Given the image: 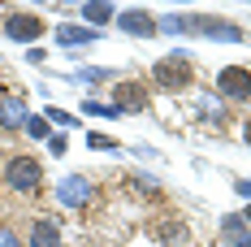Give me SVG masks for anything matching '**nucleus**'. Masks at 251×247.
<instances>
[{"label": "nucleus", "instance_id": "15", "mask_svg": "<svg viewBox=\"0 0 251 247\" xmlns=\"http://www.w3.org/2000/svg\"><path fill=\"white\" fill-rule=\"evenodd\" d=\"M87 143H91L96 152H117V143H113V139H104V135H87Z\"/></svg>", "mask_w": 251, "mask_h": 247}, {"label": "nucleus", "instance_id": "5", "mask_svg": "<svg viewBox=\"0 0 251 247\" xmlns=\"http://www.w3.org/2000/svg\"><path fill=\"white\" fill-rule=\"evenodd\" d=\"M4 35L9 39H18V44H35L39 35H44V22L35 18V13H9V22H4Z\"/></svg>", "mask_w": 251, "mask_h": 247}, {"label": "nucleus", "instance_id": "2", "mask_svg": "<svg viewBox=\"0 0 251 247\" xmlns=\"http://www.w3.org/2000/svg\"><path fill=\"white\" fill-rule=\"evenodd\" d=\"M4 182H9V191H39L44 169H39L35 156H13V161L4 165Z\"/></svg>", "mask_w": 251, "mask_h": 247}, {"label": "nucleus", "instance_id": "11", "mask_svg": "<svg viewBox=\"0 0 251 247\" xmlns=\"http://www.w3.org/2000/svg\"><path fill=\"white\" fill-rule=\"evenodd\" d=\"M56 39L70 48V44H96V30H82V26H56Z\"/></svg>", "mask_w": 251, "mask_h": 247}, {"label": "nucleus", "instance_id": "16", "mask_svg": "<svg viewBox=\"0 0 251 247\" xmlns=\"http://www.w3.org/2000/svg\"><path fill=\"white\" fill-rule=\"evenodd\" d=\"M26 130H30L35 139H44V135H48V122H44V117H26Z\"/></svg>", "mask_w": 251, "mask_h": 247}, {"label": "nucleus", "instance_id": "21", "mask_svg": "<svg viewBox=\"0 0 251 247\" xmlns=\"http://www.w3.org/2000/svg\"><path fill=\"white\" fill-rule=\"evenodd\" d=\"M243 217H247V221H251V208H247V213H243Z\"/></svg>", "mask_w": 251, "mask_h": 247}, {"label": "nucleus", "instance_id": "3", "mask_svg": "<svg viewBox=\"0 0 251 247\" xmlns=\"http://www.w3.org/2000/svg\"><path fill=\"white\" fill-rule=\"evenodd\" d=\"M217 91L226 100H247L251 96V70L243 65H226L221 74H217Z\"/></svg>", "mask_w": 251, "mask_h": 247}, {"label": "nucleus", "instance_id": "10", "mask_svg": "<svg viewBox=\"0 0 251 247\" xmlns=\"http://www.w3.org/2000/svg\"><path fill=\"white\" fill-rule=\"evenodd\" d=\"M82 18H87L91 26H108V22H113V4H100V0H87V4H82Z\"/></svg>", "mask_w": 251, "mask_h": 247}, {"label": "nucleus", "instance_id": "6", "mask_svg": "<svg viewBox=\"0 0 251 247\" xmlns=\"http://www.w3.org/2000/svg\"><path fill=\"white\" fill-rule=\"evenodd\" d=\"M113 109H117V113H139V109H148V91H143V87H139V82H117V87H113Z\"/></svg>", "mask_w": 251, "mask_h": 247}, {"label": "nucleus", "instance_id": "17", "mask_svg": "<svg viewBox=\"0 0 251 247\" xmlns=\"http://www.w3.org/2000/svg\"><path fill=\"white\" fill-rule=\"evenodd\" d=\"M0 247H22V243H18V234H13L9 225H0Z\"/></svg>", "mask_w": 251, "mask_h": 247}, {"label": "nucleus", "instance_id": "1", "mask_svg": "<svg viewBox=\"0 0 251 247\" xmlns=\"http://www.w3.org/2000/svg\"><path fill=\"white\" fill-rule=\"evenodd\" d=\"M151 78H156L165 91H186V87H191V78H195V70H191V61L177 52V56L156 61V65H151Z\"/></svg>", "mask_w": 251, "mask_h": 247}, {"label": "nucleus", "instance_id": "13", "mask_svg": "<svg viewBox=\"0 0 251 247\" xmlns=\"http://www.w3.org/2000/svg\"><path fill=\"white\" fill-rule=\"evenodd\" d=\"M82 113H96V117H122L113 104H100V100H87V104H82Z\"/></svg>", "mask_w": 251, "mask_h": 247}, {"label": "nucleus", "instance_id": "7", "mask_svg": "<svg viewBox=\"0 0 251 247\" xmlns=\"http://www.w3.org/2000/svg\"><path fill=\"white\" fill-rule=\"evenodd\" d=\"M56 195H61V204H70V208H82V204H87V199L96 195V187H91V182H87V178H65V182H61V191H56Z\"/></svg>", "mask_w": 251, "mask_h": 247}, {"label": "nucleus", "instance_id": "12", "mask_svg": "<svg viewBox=\"0 0 251 247\" xmlns=\"http://www.w3.org/2000/svg\"><path fill=\"white\" fill-rule=\"evenodd\" d=\"M0 122H4V126H13V130H18V126H26L22 104H18V100H4V104H0Z\"/></svg>", "mask_w": 251, "mask_h": 247}, {"label": "nucleus", "instance_id": "4", "mask_svg": "<svg viewBox=\"0 0 251 247\" xmlns=\"http://www.w3.org/2000/svg\"><path fill=\"white\" fill-rule=\"evenodd\" d=\"M186 30H200V35L226 39V44H243V26L221 22V18H186Z\"/></svg>", "mask_w": 251, "mask_h": 247}, {"label": "nucleus", "instance_id": "14", "mask_svg": "<svg viewBox=\"0 0 251 247\" xmlns=\"http://www.w3.org/2000/svg\"><path fill=\"white\" fill-rule=\"evenodd\" d=\"M200 113H203V117H212V122H221V117H226V113H221V104H217V100H208V96L200 100Z\"/></svg>", "mask_w": 251, "mask_h": 247}, {"label": "nucleus", "instance_id": "9", "mask_svg": "<svg viewBox=\"0 0 251 247\" xmlns=\"http://www.w3.org/2000/svg\"><path fill=\"white\" fill-rule=\"evenodd\" d=\"M122 30L126 35H156V22L143 9H130V13H122Z\"/></svg>", "mask_w": 251, "mask_h": 247}, {"label": "nucleus", "instance_id": "18", "mask_svg": "<svg viewBox=\"0 0 251 247\" xmlns=\"http://www.w3.org/2000/svg\"><path fill=\"white\" fill-rule=\"evenodd\" d=\"M104 78H113L108 70H82V82H104Z\"/></svg>", "mask_w": 251, "mask_h": 247}, {"label": "nucleus", "instance_id": "19", "mask_svg": "<svg viewBox=\"0 0 251 247\" xmlns=\"http://www.w3.org/2000/svg\"><path fill=\"white\" fill-rule=\"evenodd\" d=\"M238 195H251V182H238Z\"/></svg>", "mask_w": 251, "mask_h": 247}, {"label": "nucleus", "instance_id": "8", "mask_svg": "<svg viewBox=\"0 0 251 247\" xmlns=\"http://www.w3.org/2000/svg\"><path fill=\"white\" fill-rule=\"evenodd\" d=\"M30 247H61V230H56V221L39 217V221L30 225Z\"/></svg>", "mask_w": 251, "mask_h": 247}, {"label": "nucleus", "instance_id": "20", "mask_svg": "<svg viewBox=\"0 0 251 247\" xmlns=\"http://www.w3.org/2000/svg\"><path fill=\"white\" fill-rule=\"evenodd\" d=\"M243 139H247V143H251V122H247V126H243Z\"/></svg>", "mask_w": 251, "mask_h": 247}]
</instances>
